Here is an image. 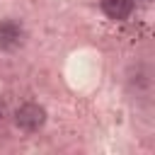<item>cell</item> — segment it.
Here are the masks:
<instances>
[{"mask_svg":"<svg viewBox=\"0 0 155 155\" xmlns=\"http://www.w3.org/2000/svg\"><path fill=\"white\" fill-rule=\"evenodd\" d=\"M44 121H46L44 107L34 104V102H27V104H22V107L15 111V124H17V128H22L24 133L39 131V128L44 126Z\"/></svg>","mask_w":155,"mask_h":155,"instance_id":"cell-1","label":"cell"},{"mask_svg":"<svg viewBox=\"0 0 155 155\" xmlns=\"http://www.w3.org/2000/svg\"><path fill=\"white\" fill-rule=\"evenodd\" d=\"M22 41H24V29L19 22H15V19L0 22V48L2 51H12V48L22 46Z\"/></svg>","mask_w":155,"mask_h":155,"instance_id":"cell-2","label":"cell"},{"mask_svg":"<svg viewBox=\"0 0 155 155\" xmlns=\"http://www.w3.org/2000/svg\"><path fill=\"white\" fill-rule=\"evenodd\" d=\"M99 5L109 19H126L133 12V0H99Z\"/></svg>","mask_w":155,"mask_h":155,"instance_id":"cell-3","label":"cell"},{"mask_svg":"<svg viewBox=\"0 0 155 155\" xmlns=\"http://www.w3.org/2000/svg\"><path fill=\"white\" fill-rule=\"evenodd\" d=\"M2 111H5V104H2V102H0V116H2Z\"/></svg>","mask_w":155,"mask_h":155,"instance_id":"cell-4","label":"cell"}]
</instances>
